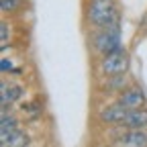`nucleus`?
I'll return each mask as SVG.
<instances>
[{
  "mask_svg": "<svg viewBox=\"0 0 147 147\" xmlns=\"http://www.w3.org/2000/svg\"><path fill=\"white\" fill-rule=\"evenodd\" d=\"M88 18L98 29H108V27L119 25V8L115 4V0H90Z\"/></svg>",
  "mask_w": 147,
  "mask_h": 147,
  "instance_id": "f257e3e1",
  "label": "nucleus"
},
{
  "mask_svg": "<svg viewBox=\"0 0 147 147\" xmlns=\"http://www.w3.org/2000/svg\"><path fill=\"white\" fill-rule=\"evenodd\" d=\"M129 69V53L121 47L113 53H108L102 57L100 61V71L104 74V76L113 78V76H121V74H125Z\"/></svg>",
  "mask_w": 147,
  "mask_h": 147,
  "instance_id": "f03ea898",
  "label": "nucleus"
},
{
  "mask_svg": "<svg viewBox=\"0 0 147 147\" xmlns=\"http://www.w3.org/2000/svg\"><path fill=\"white\" fill-rule=\"evenodd\" d=\"M94 47L102 53L108 55L117 49H121V27H108V29H100V33L94 37Z\"/></svg>",
  "mask_w": 147,
  "mask_h": 147,
  "instance_id": "7ed1b4c3",
  "label": "nucleus"
},
{
  "mask_svg": "<svg viewBox=\"0 0 147 147\" xmlns=\"http://www.w3.org/2000/svg\"><path fill=\"white\" fill-rule=\"evenodd\" d=\"M127 113H129L127 106H123L121 102H115V104H108L100 113V121L106 123V125H123Z\"/></svg>",
  "mask_w": 147,
  "mask_h": 147,
  "instance_id": "20e7f679",
  "label": "nucleus"
},
{
  "mask_svg": "<svg viewBox=\"0 0 147 147\" xmlns=\"http://www.w3.org/2000/svg\"><path fill=\"white\" fill-rule=\"evenodd\" d=\"M117 147H147V133L143 129H129L115 143Z\"/></svg>",
  "mask_w": 147,
  "mask_h": 147,
  "instance_id": "39448f33",
  "label": "nucleus"
},
{
  "mask_svg": "<svg viewBox=\"0 0 147 147\" xmlns=\"http://www.w3.org/2000/svg\"><path fill=\"white\" fill-rule=\"evenodd\" d=\"M145 92L141 90V88H137V86H131V88H127L123 94H121V98H119V102L123 104V106H127L129 110H133V108H143L145 106Z\"/></svg>",
  "mask_w": 147,
  "mask_h": 147,
  "instance_id": "423d86ee",
  "label": "nucleus"
},
{
  "mask_svg": "<svg viewBox=\"0 0 147 147\" xmlns=\"http://www.w3.org/2000/svg\"><path fill=\"white\" fill-rule=\"evenodd\" d=\"M123 125H125L127 129H145V127H147V108L143 106V108L129 110Z\"/></svg>",
  "mask_w": 147,
  "mask_h": 147,
  "instance_id": "0eeeda50",
  "label": "nucleus"
},
{
  "mask_svg": "<svg viewBox=\"0 0 147 147\" xmlns=\"http://www.w3.org/2000/svg\"><path fill=\"white\" fill-rule=\"evenodd\" d=\"M21 96H23V88H18V86H10L8 88V84L2 82V113H6L8 104H12Z\"/></svg>",
  "mask_w": 147,
  "mask_h": 147,
  "instance_id": "6e6552de",
  "label": "nucleus"
},
{
  "mask_svg": "<svg viewBox=\"0 0 147 147\" xmlns=\"http://www.w3.org/2000/svg\"><path fill=\"white\" fill-rule=\"evenodd\" d=\"M14 131H16V119L8 117L6 113H2V123H0V137H2V139H0V141L4 143Z\"/></svg>",
  "mask_w": 147,
  "mask_h": 147,
  "instance_id": "1a4fd4ad",
  "label": "nucleus"
},
{
  "mask_svg": "<svg viewBox=\"0 0 147 147\" xmlns=\"http://www.w3.org/2000/svg\"><path fill=\"white\" fill-rule=\"evenodd\" d=\"M29 145V137H27V133H23V131H16L2 143V147H27Z\"/></svg>",
  "mask_w": 147,
  "mask_h": 147,
  "instance_id": "9d476101",
  "label": "nucleus"
},
{
  "mask_svg": "<svg viewBox=\"0 0 147 147\" xmlns=\"http://www.w3.org/2000/svg\"><path fill=\"white\" fill-rule=\"evenodd\" d=\"M0 6H2V12H14L18 8H23L25 2H23V0H2Z\"/></svg>",
  "mask_w": 147,
  "mask_h": 147,
  "instance_id": "9b49d317",
  "label": "nucleus"
},
{
  "mask_svg": "<svg viewBox=\"0 0 147 147\" xmlns=\"http://www.w3.org/2000/svg\"><path fill=\"white\" fill-rule=\"evenodd\" d=\"M0 35H2V47L8 45V23H0Z\"/></svg>",
  "mask_w": 147,
  "mask_h": 147,
  "instance_id": "f8f14e48",
  "label": "nucleus"
},
{
  "mask_svg": "<svg viewBox=\"0 0 147 147\" xmlns=\"http://www.w3.org/2000/svg\"><path fill=\"white\" fill-rule=\"evenodd\" d=\"M0 67H2V71H8V69H12V63H10L6 57H2V63H0Z\"/></svg>",
  "mask_w": 147,
  "mask_h": 147,
  "instance_id": "ddd939ff",
  "label": "nucleus"
}]
</instances>
